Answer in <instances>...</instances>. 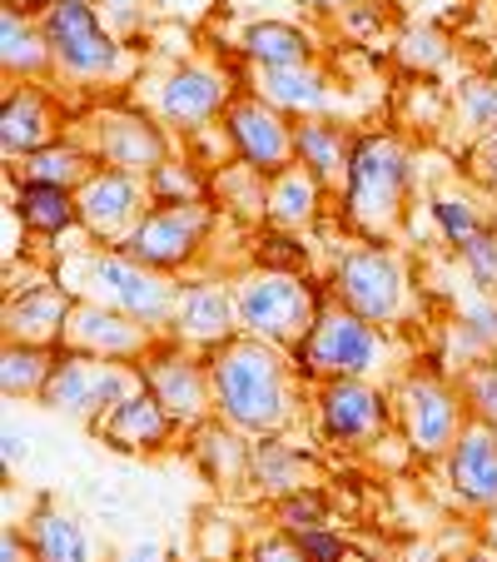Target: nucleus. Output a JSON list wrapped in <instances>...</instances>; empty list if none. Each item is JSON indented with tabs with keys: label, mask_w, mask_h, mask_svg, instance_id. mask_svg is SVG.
<instances>
[{
	"label": "nucleus",
	"mask_w": 497,
	"mask_h": 562,
	"mask_svg": "<svg viewBox=\"0 0 497 562\" xmlns=\"http://www.w3.org/2000/svg\"><path fill=\"white\" fill-rule=\"evenodd\" d=\"M453 110L473 139L497 135V75H467L453 95Z\"/></svg>",
	"instance_id": "f704fd0d"
},
{
	"label": "nucleus",
	"mask_w": 497,
	"mask_h": 562,
	"mask_svg": "<svg viewBox=\"0 0 497 562\" xmlns=\"http://www.w3.org/2000/svg\"><path fill=\"white\" fill-rule=\"evenodd\" d=\"M458 334L473 349H497V299L493 294H473L458 304Z\"/></svg>",
	"instance_id": "a19ab883"
},
{
	"label": "nucleus",
	"mask_w": 497,
	"mask_h": 562,
	"mask_svg": "<svg viewBox=\"0 0 497 562\" xmlns=\"http://www.w3.org/2000/svg\"><path fill=\"white\" fill-rule=\"evenodd\" d=\"M11 214H21L25 234H35V239H60V234L80 229V204H75V190H65V184L15 180Z\"/></svg>",
	"instance_id": "bb28decb"
},
{
	"label": "nucleus",
	"mask_w": 497,
	"mask_h": 562,
	"mask_svg": "<svg viewBox=\"0 0 497 562\" xmlns=\"http://www.w3.org/2000/svg\"><path fill=\"white\" fill-rule=\"evenodd\" d=\"M60 279L75 289V299H95V304L115 308V314L135 318V324H145L155 334H170L174 308H180V289H184V279L159 274V269L129 259L125 249H100V245L75 255Z\"/></svg>",
	"instance_id": "7ed1b4c3"
},
{
	"label": "nucleus",
	"mask_w": 497,
	"mask_h": 562,
	"mask_svg": "<svg viewBox=\"0 0 497 562\" xmlns=\"http://www.w3.org/2000/svg\"><path fill=\"white\" fill-rule=\"evenodd\" d=\"M467 175H473L483 190L497 194V135L493 139H477V145L467 149Z\"/></svg>",
	"instance_id": "c03bdc74"
},
{
	"label": "nucleus",
	"mask_w": 497,
	"mask_h": 562,
	"mask_svg": "<svg viewBox=\"0 0 497 562\" xmlns=\"http://www.w3.org/2000/svg\"><path fill=\"white\" fill-rule=\"evenodd\" d=\"M393 408H398V428L408 438V453L423 458V463H443L448 448L458 443L473 418H467L463 389L458 379L438 369H408L393 389Z\"/></svg>",
	"instance_id": "1a4fd4ad"
},
{
	"label": "nucleus",
	"mask_w": 497,
	"mask_h": 562,
	"mask_svg": "<svg viewBox=\"0 0 497 562\" xmlns=\"http://www.w3.org/2000/svg\"><path fill=\"white\" fill-rule=\"evenodd\" d=\"M393 55L408 75H438L453 60V41H448L438 25H408V31L393 41Z\"/></svg>",
	"instance_id": "72a5a7b5"
},
{
	"label": "nucleus",
	"mask_w": 497,
	"mask_h": 562,
	"mask_svg": "<svg viewBox=\"0 0 497 562\" xmlns=\"http://www.w3.org/2000/svg\"><path fill=\"white\" fill-rule=\"evenodd\" d=\"M86 149L95 155V165H110V170L149 180V175L174 155V139L145 105H105L90 115Z\"/></svg>",
	"instance_id": "4468645a"
},
{
	"label": "nucleus",
	"mask_w": 497,
	"mask_h": 562,
	"mask_svg": "<svg viewBox=\"0 0 497 562\" xmlns=\"http://www.w3.org/2000/svg\"><path fill=\"white\" fill-rule=\"evenodd\" d=\"M398 424L393 393L379 389L373 379H334L314 383V434L318 443L339 448V453H359L388 438Z\"/></svg>",
	"instance_id": "9d476101"
},
{
	"label": "nucleus",
	"mask_w": 497,
	"mask_h": 562,
	"mask_svg": "<svg viewBox=\"0 0 497 562\" xmlns=\"http://www.w3.org/2000/svg\"><path fill=\"white\" fill-rule=\"evenodd\" d=\"M75 308V289L60 274H45L41 284H25L5 294V344H41V349H60L65 318Z\"/></svg>",
	"instance_id": "6ab92c4d"
},
{
	"label": "nucleus",
	"mask_w": 497,
	"mask_h": 562,
	"mask_svg": "<svg viewBox=\"0 0 497 562\" xmlns=\"http://www.w3.org/2000/svg\"><path fill=\"white\" fill-rule=\"evenodd\" d=\"M448 493L463 503L467 513H493L497 508V434L483 424H467L458 443L443 458Z\"/></svg>",
	"instance_id": "4be33fe9"
},
{
	"label": "nucleus",
	"mask_w": 497,
	"mask_h": 562,
	"mask_svg": "<svg viewBox=\"0 0 497 562\" xmlns=\"http://www.w3.org/2000/svg\"><path fill=\"white\" fill-rule=\"evenodd\" d=\"M145 5L149 0H95L100 21H105L120 41H129L135 31H145Z\"/></svg>",
	"instance_id": "37998d69"
},
{
	"label": "nucleus",
	"mask_w": 497,
	"mask_h": 562,
	"mask_svg": "<svg viewBox=\"0 0 497 562\" xmlns=\"http://www.w3.org/2000/svg\"><path fill=\"white\" fill-rule=\"evenodd\" d=\"M304 552H308V562H349V548H343V538L334 528H314V532H304Z\"/></svg>",
	"instance_id": "a18cd8bd"
},
{
	"label": "nucleus",
	"mask_w": 497,
	"mask_h": 562,
	"mask_svg": "<svg viewBox=\"0 0 497 562\" xmlns=\"http://www.w3.org/2000/svg\"><path fill=\"white\" fill-rule=\"evenodd\" d=\"M413 180H418L413 149L403 145L393 130H369V135H359L349 175H343V190H339L343 224H349L359 239H383V245H388L393 234L403 229V220H408Z\"/></svg>",
	"instance_id": "f03ea898"
},
{
	"label": "nucleus",
	"mask_w": 497,
	"mask_h": 562,
	"mask_svg": "<svg viewBox=\"0 0 497 562\" xmlns=\"http://www.w3.org/2000/svg\"><path fill=\"white\" fill-rule=\"evenodd\" d=\"M458 562H497V558H493V552H483V548H473L467 558H458Z\"/></svg>",
	"instance_id": "864d4df0"
},
{
	"label": "nucleus",
	"mask_w": 497,
	"mask_h": 562,
	"mask_svg": "<svg viewBox=\"0 0 497 562\" xmlns=\"http://www.w3.org/2000/svg\"><path fill=\"white\" fill-rule=\"evenodd\" d=\"M95 434L105 438L110 448H120V453H165V448H170L184 428L165 414V404H159L155 393L135 389L125 404L105 418V424H95Z\"/></svg>",
	"instance_id": "b1692460"
},
{
	"label": "nucleus",
	"mask_w": 497,
	"mask_h": 562,
	"mask_svg": "<svg viewBox=\"0 0 497 562\" xmlns=\"http://www.w3.org/2000/svg\"><path fill=\"white\" fill-rule=\"evenodd\" d=\"M224 130L234 139L239 165H249V170L279 175L284 165H294V120L269 105L264 95H255V90H239V100L224 115Z\"/></svg>",
	"instance_id": "f3484780"
},
{
	"label": "nucleus",
	"mask_w": 497,
	"mask_h": 562,
	"mask_svg": "<svg viewBox=\"0 0 497 562\" xmlns=\"http://www.w3.org/2000/svg\"><path fill=\"white\" fill-rule=\"evenodd\" d=\"M234 304H239V334H255V339L294 353L318 324L328 299L308 274L249 265L234 274Z\"/></svg>",
	"instance_id": "20e7f679"
},
{
	"label": "nucleus",
	"mask_w": 497,
	"mask_h": 562,
	"mask_svg": "<svg viewBox=\"0 0 497 562\" xmlns=\"http://www.w3.org/2000/svg\"><path fill=\"white\" fill-rule=\"evenodd\" d=\"M139 373H145V389L165 404V414H170L184 434H200L204 424L219 418V408H214L210 353H194L174 339H159L155 349L139 359Z\"/></svg>",
	"instance_id": "ddd939ff"
},
{
	"label": "nucleus",
	"mask_w": 497,
	"mask_h": 562,
	"mask_svg": "<svg viewBox=\"0 0 497 562\" xmlns=\"http://www.w3.org/2000/svg\"><path fill=\"white\" fill-rule=\"evenodd\" d=\"M149 204H210L214 200V170H204L194 155H170L145 180Z\"/></svg>",
	"instance_id": "c756f323"
},
{
	"label": "nucleus",
	"mask_w": 497,
	"mask_h": 562,
	"mask_svg": "<svg viewBox=\"0 0 497 562\" xmlns=\"http://www.w3.org/2000/svg\"><path fill=\"white\" fill-rule=\"evenodd\" d=\"M458 259H463L467 279H473L477 294H493L497 299V229L487 224L483 234H473L463 249H458Z\"/></svg>",
	"instance_id": "ea45409f"
},
{
	"label": "nucleus",
	"mask_w": 497,
	"mask_h": 562,
	"mask_svg": "<svg viewBox=\"0 0 497 562\" xmlns=\"http://www.w3.org/2000/svg\"><path fill=\"white\" fill-rule=\"evenodd\" d=\"M65 139V115L55 105V90L45 86H11L0 100V155L31 159L35 149Z\"/></svg>",
	"instance_id": "412c9836"
},
{
	"label": "nucleus",
	"mask_w": 497,
	"mask_h": 562,
	"mask_svg": "<svg viewBox=\"0 0 497 562\" xmlns=\"http://www.w3.org/2000/svg\"><path fill=\"white\" fill-rule=\"evenodd\" d=\"M214 408L219 424H229L244 438H279L298 414V379L294 359L255 334H234L229 344L210 353Z\"/></svg>",
	"instance_id": "f257e3e1"
},
{
	"label": "nucleus",
	"mask_w": 497,
	"mask_h": 562,
	"mask_svg": "<svg viewBox=\"0 0 497 562\" xmlns=\"http://www.w3.org/2000/svg\"><path fill=\"white\" fill-rule=\"evenodd\" d=\"M249 90L264 95L274 110H284L289 120H314V115H339L343 86L324 70L318 60L308 65H274V70H255Z\"/></svg>",
	"instance_id": "aec40b11"
},
{
	"label": "nucleus",
	"mask_w": 497,
	"mask_h": 562,
	"mask_svg": "<svg viewBox=\"0 0 497 562\" xmlns=\"http://www.w3.org/2000/svg\"><path fill=\"white\" fill-rule=\"evenodd\" d=\"M359 135H349L339 115H314V120H294V159L308 175L328 184V190H343V175H349V159Z\"/></svg>",
	"instance_id": "393cba45"
},
{
	"label": "nucleus",
	"mask_w": 497,
	"mask_h": 562,
	"mask_svg": "<svg viewBox=\"0 0 497 562\" xmlns=\"http://www.w3.org/2000/svg\"><path fill=\"white\" fill-rule=\"evenodd\" d=\"M234 100H239V90H234L229 70H219L210 60H180L155 80L149 115L170 130V135H200L214 120L229 115Z\"/></svg>",
	"instance_id": "f8f14e48"
},
{
	"label": "nucleus",
	"mask_w": 497,
	"mask_h": 562,
	"mask_svg": "<svg viewBox=\"0 0 497 562\" xmlns=\"http://www.w3.org/2000/svg\"><path fill=\"white\" fill-rule=\"evenodd\" d=\"M428 214H433L438 234H443V245L463 249L473 234H483V214H477V204L467 200V194H453V190H438L433 200H428Z\"/></svg>",
	"instance_id": "c9c22d12"
},
{
	"label": "nucleus",
	"mask_w": 497,
	"mask_h": 562,
	"mask_svg": "<svg viewBox=\"0 0 497 562\" xmlns=\"http://www.w3.org/2000/svg\"><path fill=\"white\" fill-rule=\"evenodd\" d=\"M328 294H334V304L353 308V314L379 324V329L403 324L413 308L408 269H403V259L383 239H359V245L343 249L334 274H328Z\"/></svg>",
	"instance_id": "0eeeda50"
},
{
	"label": "nucleus",
	"mask_w": 497,
	"mask_h": 562,
	"mask_svg": "<svg viewBox=\"0 0 497 562\" xmlns=\"http://www.w3.org/2000/svg\"><path fill=\"white\" fill-rule=\"evenodd\" d=\"M75 204H80V229H86L100 249H120L129 234H135V224L145 220L149 190L139 175L95 165L90 180L75 190Z\"/></svg>",
	"instance_id": "2eb2a0df"
},
{
	"label": "nucleus",
	"mask_w": 497,
	"mask_h": 562,
	"mask_svg": "<svg viewBox=\"0 0 497 562\" xmlns=\"http://www.w3.org/2000/svg\"><path fill=\"white\" fill-rule=\"evenodd\" d=\"M249 265H264V269H289V274H308V245L298 234L289 229H259L255 234V249H249Z\"/></svg>",
	"instance_id": "4c0bfd02"
},
{
	"label": "nucleus",
	"mask_w": 497,
	"mask_h": 562,
	"mask_svg": "<svg viewBox=\"0 0 497 562\" xmlns=\"http://www.w3.org/2000/svg\"><path fill=\"white\" fill-rule=\"evenodd\" d=\"M120 562H165V548H159L155 538H145V542H129V548L120 552Z\"/></svg>",
	"instance_id": "09e8293b"
},
{
	"label": "nucleus",
	"mask_w": 497,
	"mask_h": 562,
	"mask_svg": "<svg viewBox=\"0 0 497 562\" xmlns=\"http://www.w3.org/2000/svg\"><path fill=\"white\" fill-rule=\"evenodd\" d=\"M194 562H219V558H194Z\"/></svg>",
	"instance_id": "6e6d98bb"
},
{
	"label": "nucleus",
	"mask_w": 497,
	"mask_h": 562,
	"mask_svg": "<svg viewBox=\"0 0 497 562\" xmlns=\"http://www.w3.org/2000/svg\"><path fill=\"white\" fill-rule=\"evenodd\" d=\"M339 21H343V31H349V35H369L373 25H383V11L373 5V0H353Z\"/></svg>",
	"instance_id": "49530a36"
},
{
	"label": "nucleus",
	"mask_w": 497,
	"mask_h": 562,
	"mask_svg": "<svg viewBox=\"0 0 497 562\" xmlns=\"http://www.w3.org/2000/svg\"><path fill=\"white\" fill-rule=\"evenodd\" d=\"M0 70H5V80H21V86L55 80V55L50 41H45L41 15L15 5V0L0 5Z\"/></svg>",
	"instance_id": "5701e85b"
},
{
	"label": "nucleus",
	"mask_w": 497,
	"mask_h": 562,
	"mask_svg": "<svg viewBox=\"0 0 497 562\" xmlns=\"http://www.w3.org/2000/svg\"><path fill=\"white\" fill-rule=\"evenodd\" d=\"M25 542H31L35 562H95L90 548V532L80 528L70 508L60 503H41V508L25 518Z\"/></svg>",
	"instance_id": "cd10ccee"
},
{
	"label": "nucleus",
	"mask_w": 497,
	"mask_h": 562,
	"mask_svg": "<svg viewBox=\"0 0 497 562\" xmlns=\"http://www.w3.org/2000/svg\"><path fill=\"white\" fill-rule=\"evenodd\" d=\"M45 41L55 55V80L75 90L115 86L129 70V50L105 21H100L95 0H50L41 11Z\"/></svg>",
	"instance_id": "39448f33"
},
{
	"label": "nucleus",
	"mask_w": 497,
	"mask_h": 562,
	"mask_svg": "<svg viewBox=\"0 0 497 562\" xmlns=\"http://www.w3.org/2000/svg\"><path fill=\"white\" fill-rule=\"evenodd\" d=\"M239 334V304H234V279L214 274H190L180 289V308L165 339L184 344L194 353H214L219 344H229Z\"/></svg>",
	"instance_id": "dca6fc26"
},
{
	"label": "nucleus",
	"mask_w": 497,
	"mask_h": 562,
	"mask_svg": "<svg viewBox=\"0 0 497 562\" xmlns=\"http://www.w3.org/2000/svg\"><path fill=\"white\" fill-rule=\"evenodd\" d=\"M239 50L255 70H274V65H308L318 55V41L294 21H255L244 25Z\"/></svg>",
	"instance_id": "c85d7f7f"
},
{
	"label": "nucleus",
	"mask_w": 497,
	"mask_h": 562,
	"mask_svg": "<svg viewBox=\"0 0 497 562\" xmlns=\"http://www.w3.org/2000/svg\"><path fill=\"white\" fill-rule=\"evenodd\" d=\"M214 224H219V210L210 204H149L145 220L135 224L129 234L125 255L139 259V265L159 269V274H190L194 265L204 259V245H210Z\"/></svg>",
	"instance_id": "9b49d317"
},
{
	"label": "nucleus",
	"mask_w": 497,
	"mask_h": 562,
	"mask_svg": "<svg viewBox=\"0 0 497 562\" xmlns=\"http://www.w3.org/2000/svg\"><path fill=\"white\" fill-rule=\"evenodd\" d=\"M55 359H60V349L5 344V349H0V389H5V398H41L55 373Z\"/></svg>",
	"instance_id": "2f4dec72"
},
{
	"label": "nucleus",
	"mask_w": 497,
	"mask_h": 562,
	"mask_svg": "<svg viewBox=\"0 0 497 562\" xmlns=\"http://www.w3.org/2000/svg\"><path fill=\"white\" fill-rule=\"evenodd\" d=\"M135 389H145V373L139 363H120V359H95V353H70L60 349L55 359V373L45 383L41 404L50 414L70 418V424H105L120 404H125Z\"/></svg>",
	"instance_id": "6e6552de"
},
{
	"label": "nucleus",
	"mask_w": 497,
	"mask_h": 562,
	"mask_svg": "<svg viewBox=\"0 0 497 562\" xmlns=\"http://www.w3.org/2000/svg\"><path fill=\"white\" fill-rule=\"evenodd\" d=\"M0 562H35L31 542H25V532L15 522H5V532H0Z\"/></svg>",
	"instance_id": "de8ad7c7"
},
{
	"label": "nucleus",
	"mask_w": 497,
	"mask_h": 562,
	"mask_svg": "<svg viewBox=\"0 0 497 562\" xmlns=\"http://www.w3.org/2000/svg\"><path fill=\"white\" fill-rule=\"evenodd\" d=\"M15 5H25V11H35V15H41L45 5H50V0H15Z\"/></svg>",
	"instance_id": "5fc2aeb1"
},
{
	"label": "nucleus",
	"mask_w": 497,
	"mask_h": 562,
	"mask_svg": "<svg viewBox=\"0 0 497 562\" xmlns=\"http://www.w3.org/2000/svg\"><path fill=\"white\" fill-rule=\"evenodd\" d=\"M289 359H294L298 379L308 389L314 383H334V379H373L388 363V329H379V324H369L353 308L328 299L318 324L308 329V339Z\"/></svg>",
	"instance_id": "423d86ee"
},
{
	"label": "nucleus",
	"mask_w": 497,
	"mask_h": 562,
	"mask_svg": "<svg viewBox=\"0 0 497 562\" xmlns=\"http://www.w3.org/2000/svg\"><path fill=\"white\" fill-rule=\"evenodd\" d=\"M95 170V155L86 149V139H55V145L35 149L31 159H21V180H41V184H65V190H80Z\"/></svg>",
	"instance_id": "7c9ffc66"
},
{
	"label": "nucleus",
	"mask_w": 497,
	"mask_h": 562,
	"mask_svg": "<svg viewBox=\"0 0 497 562\" xmlns=\"http://www.w3.org/2000/svg\"><path fill=\"white\" fill-rule=\"evenodd\" d=\"M274 518H279V528L294 532V538H304V532H314V528H328V508L314 488H298V493L274 498Z\"/></svg>",
	"instance_id": "58836bf2"
},
{
	"label": "nucleus",
	"mask_w": 497,
	"mask_h": 562,
	"mask_svg": "<svg viewBox=\"0 0 497 562\" xmlns=\"http://www.w3.org/2000/svg\"><path fill=\"white\" fill-rule=\"evenodd\" d=\"M249 562H308V552H304V542L294 538V532H264V538H255L249 542Z\"/></svg>",
	"instance_id": "79ce46f5"
},
{
	"label": "nucleus",
	"mask_w": 497,
	"mask_h": 562,
	"mask_svg": "<svg viewBox=\"0 0 497 562\" xmlns=\"http://www.w3.org/2000/svg\"><path fill=\"white\" fill-rule=\"evenodd\" d=\"M249 483H259L264 493L284 498V493L308 488V463L298 458V448H284L279 438H255V453H249Z\"/></svg>",
	"instance_id": "473e14b6"
},
{
	"label": "nucleus",
	"mask_w": 497,
	"mask_h": 562,
	"mask_svg": "<svg viewBox=\"0 0 497 562\" xmlns=\"http://www.w3.org/2000/svg\"><path fill=\"white\" fill-rule=\"evenodd\" d=\"M477 548L493 552V558H497V508H493V513H483V522H477Z\"/></svg>",
	"instance_id": "8fccbe9b"
},
{
	"label": "nucleus",
	"mask_w": 497,
	"mask_h": 562,
	"mask_svg": "<svg viewBox=\"0 0 497 562\" xmlns=\"http://www.w3.org/2000/svg\"><path fill=\"white\" fill-rule=\"evenodd\" d=\"M159 339H165V334L145 329V324H135V318L95 304V299H75L70 318H65V334H60V349L95 353V359H120V363H139Z\"/></svg>",
	"instance_id": "a211bd4d"
},
{
	"label": "nucleus",
	"mask_w": 497,
	"mask_h": 562,
	"mask_svg": "<svg viewBox=\"0 0 497 562\" xmlns=\"http://www.w3.org/2000/svg\"><path fill=\"white\" fill-rule=\"evenodd\" d=\"M324 194L328 184L318 175H308L304 165H284L279 175H269V190H264V220L274 229H289V234H304L324 220Z\"/></svg>",
	"instance_id": "a878e982"
},
{
	"label": "nucleus",
	"mask_w": 497,
	"mask_h": 562,
	"mask_svg": "<svg viewBox=\"0 0 497 562\" xmlns=\"http://www.w3.org/2000/svg\"><path fill=\"white\" fill-rule=\"evenodd\" d=\"M15 463H25V434L5 428V473H15Z\"/></svg>",
	"instance_id": "3c124183"
},
{
	"label": "nucleus",
	"mask_w": 497,
	"mask_h": 562,
	"mask_svg": "<svg viewBox=\"0 0 497 562\" xmlns=\"http://www.w3.org/2000/svg\"><path fill=\"white\" fill-rule=\"evenodd\" d=\"M304 11H314V15H343L353 5V0H298Z\"/></svg>",
	"instance_id": "603ef678"
},
{
	"label": "nucleus",
	"mask_w": 497,
	"mask_h": 562,
	"mask_svg": "<svg viewBox=\"0 0 497 562\" xmlns=\"http://www.w3.org/2000/svg\"><path fill=\"white\" fill-rule=\"evenodd\" d=\"M458 389H463L467 418L497 434V359H473L458 373Z\"/></svg>",
	"instance_id": "e433bc0d"
}]
</instances>
